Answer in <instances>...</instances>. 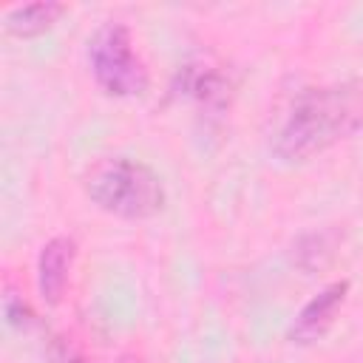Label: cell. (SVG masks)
Segmentation results:
<instances>
[{
  "label": "cell",
  "mask_w": 363,
  "mask_h": 363,
  "mask_svg": "<svg viewBox=\"0 0 363 363\" xmlns=\"http://www.w3.org/2000/svg\"><path fill=\"white\" fill-rule=\"evenodd\" d=\"M363 122V99L360 91L343 88H309L303 91L289 116L284 119L272 153L281 162L301 164L312 156L329 150L335 142L349 136Z\"/></svg>",
  "instance_id": "1"
},
{
  "label": "cell",
  "mask_w": 363,
  "mask_h": 363,
  "mask_svg": "<svg viewBox=\"0 0 363 363\" xmlns=\"http://www.w3.org/2000/svg\"><path fill=\"white\" fill-rule=\"evenodd\" d=\"M85 196L102 213L125 221H147L167 204L162 176L130 156H108L88 167L82 179Z\"/></svg>",
  "instance_id": "2"
},
{
  "label": "cell",
  "mask_w": 363,
  "mask_h": 363,
  "mask_svg": "<svg viewBox=\"0 0 363 363\" xmlns=\"http://www.w3.org/2000/svg\"><path fill=\"white\" fill-rule=\"evenodd\" d=\"M88 62L96 85L111 96H142L150 85L147 65L133 48L125 23H105L88 40Z\"/></svg>",
  "instance_id": "3"
},
{
  "label": "cell",
  "mask_w": 363,
  "mask_h": 363,
  "mask_svg": "<svg viewBox=\"0 0 363 363\" xmlns=\"http://www.w3.org/2000/svg\"><path fill=\"white\" fill-rule=\"evenodd\" d=\"M346 295H349V281H332L326 284L301 312L298 318L292 320L289 326V340L298 343V346H312L318 343L335 323L337 312L343 309L346 303Z\"/></svg>",
  "instance_id": "4"
},
{
  "label": "cell",
  "mask_w": 363,
  "mask_h": 363,
  "mask_svg": "<svg viewBox=\"0 0 363 363\" xmlns=\"http://www.w3.org/2000/svg\"><path fill=\"white\" fill-rule=\"evenodd\" d=\"M74 258H77V241L71 235H54L43 244L37 258V289L48 306H57L62 301Z\"/></svg>",
  "instance_id": "5"
},
{
  "label": "cell",
  "mask_w": 363,
  "mask_h": 363,
  "mask_svg": "<svg viewBox=\"0 0 363 363\" xmlns=\"http://www.w3.org/2000/svg\"><path fill=\"white\" fill-rule=\"evenodd\" d=\"M179 82H182V91L187 96H193L204 108L221 111V108L230 105L233 85H230V79L221 71H216L210 65H193V62L184 65L182 74H179Z\"/></svg>",
  "instance_id": "6"
},
{
  "label": "cell",
  "mask_w": 363,
  "mask_h": 363,
  "mask_svg": "<svg viewBox=\"0 0 363 363\" xmlns=\"http://www.w3.org/2000/svg\"><path fill=\"white\" fill-rule=\"evenodd\" d=\"M62 14H65V6L54 3V0L26 3V6H14L3 14V28H6V34L17 37V40H31V37H40L48 28H54V23Z\"/></svg>",
  "instance_id": "7"
},
{
  "label": "cell",
  "mask_w": 363,
  "mask_h": 363,
  "mask_svg": "<svg viewBox=\"0 0 363 363\" xmlns=\"http://www.w3.org/2000/svg\"><path fill=\"white\" fill-rule=\"evenodd\" d=\"M3 312H6L9 326H17V329H26V326L34 320L31 306H28L17 292H6V298H3Z\"/></svg>",
  "instance_id": "8"
}]
</instances>
